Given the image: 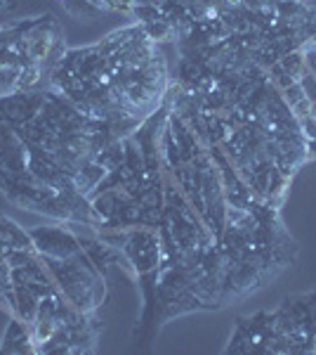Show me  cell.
Instances as JSON below:
<instances>
[{
	"label": "cell",
	"instance_id": "3",
	"mask_svg": "<svg viewBox=\"0 0 316 355\" xmlns=\"http://www.w3.org/2000/svg\"><path fill=\"white\" fill-rule=\"evenodd\" d=\"M45 93H10L8 97H0V114L5 121H10L15 128L26 125L38 116L43 110Z\"/></svg>",
	"mask_w": 316,
	"mask_h": 355
},
{
	"label": "cell",
	"instance_id": "7",
	"mask_svg": "<svg viewBox=\"0 0 316 355\" xmlns=\"http://www.w3.org/2000/svg\"><path fill=\"white\" fill-rule=\"evenodd\" d=\"M300 133L307 137V140H316V116L314 114L300 119Z\"/></svg>",
	"mask_w": 316,
	"mask_h": 355
},
{
	"label": "cell",
	"instance_id": "9",
	"mask_svg": "<svg viewBox=\"0 0 316 355\" xmlns=\"http://www.w3.org/2000/svg\"><path fill=\"white\" fill-rule=\"evenodd\" d=\"M307 299H309V301H312V303H314V306H316V289L312 291V294H307Z\"/></svg>",
	"mask_w": 316,
	"mask_h": 355
},
{
	"label": "cell",
	"instance_id": "5",
	"mask_svg": "<svg viewBox=\"0 0 316 355\" xmlns=\"http://www.w3.org/2000/svg\"><path fill=\"white\" fill-rule=\"evenodd\" d=\"M38 303L40 299L33 294L26 284H15V303H12V311L17 318L21 320L24 324H33L38 318Z\"/></svg>",
	"mask_w": 316,
	"mask_h": 355
},
{
	"label": "cell",
	"instance_id": "8",
	"mask_svg": "<svg viewBox=\"0 0 316 355\" xmlns=\"http://www.w3.org/2000/svg\"><path fill=\"white\" fill-rule=\"evenodd\" d=\"M17 8V0H0V12H5V10H15Z\"/></svg>",
	"mask_w": 316,
	"mask_h": 355
},
{
	"label": "cell",
	"instance_id": "1",
	"mask_svg": "<svg viewBox=\"0 0 316 355\" xmlns=\"http://www.w3.org/2000/svg\"><path fill=\"white\" fill-rule=\"evenodd\" d=\"M120 251L137 272L147 275L160 263V237L154 230H130L125 232Z\"/></svg>",
	"mask_w": 316,
	"mask_h": 355
},
{
	"label": "cell",
	"instance_id": "6",
	"mask_svg": "<svg viewBox=\"0 0 316 355\" xmlns=\"http://www.w3.org/2000/svg\"><path fill=\"white\" fill-rule=\"evenodd\" d=\"M281 67L286 69V76L292 78V81H300V73L304 69V57L300 53H290L281 57Z\"/></svg>",
	"mask_w": 316,
	"mask_h": 355
},
{
	"label": "cell",
	"instance_id": "2",
	"mask_svg": "<svg viewBox=\"0 0 316 355\" xmlns=\"http://www.w3.org/2000/svg\"><path fill=\"white\" fill-rule=\"evenodd\" d=\"M31 239L40 259H71L80 251V239L64 225L36 227L31 230Z\"/></svg>",
	"mask_w": 316,
	"mask_h": 355
},
{
	"label": "cell",
	"instance_id": "4",
	"mask_svg": "<svg viewBox=\"0 0 316 355\" xmlns=\"http://www.w3.org/2000/svg\"><path fill=\"white\" fill-rule=\"evenodd\" d=\"M0 353H36V343H33L31 334L26 331L24 322L19 318H15L8 324L5 331V343L0 348Z\"/></svg>",
	"mask_w": 316,
	"mask_h": 355
}]
</instances>
